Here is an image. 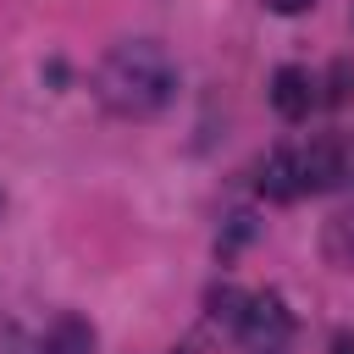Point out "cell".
Segmentation results:
<instances>
[{
    "mask_svg": "<svg viewBox=\"0 0 354 354\" xmlns=\"http://www.w3.org/2000/svg\"><path fill=\"white\" fill-rule=\"evenodd\" d=\"M177 61L160 39H122L100 55L94 66V94L105 111L127 116V122H144V116H160L171 100H177Z\"/></svg>",
    "mask_w": 354,
    "mask_h": 354,
    "instance_id": "cell-1",
    "label": "cell"
},
{
    "mask_svg": "<svg viewBox=\"0 0 354 354\" xmlns=\"http://www.w3.org/2000/svg\"><path fill=\"white\" fill-rule=\"evenodd\" d=\"M238 337H243V354H288V337H293L288 304L277 293H254L238 321Z\"/></svg>",
    "mask_w": 354,
    "mask_h": 354,
    "instance_id": "cell-2",
    "label": "cell"
},
{
    "mask_svg": "<svg viewBox=\"0 0 354 354\" xmlns=\"http://www.w3.org/2000/svg\"><path fill=\"white\" fill-rule=\"evenodd\" d=\"M343 183V144L337 138H315L304 155H299V188L310 194H326Z\"/></svg>",
    "mask_w": 354,
    "mask_h": 354,
    "instance_id": "cell-3",
    "label": "cell"
},
{
    "mask_svg": "<svg viewBox=\"0 0 354 354\" xmlns=\"http://www.w3.org/2000/svg\"><path fill=\"white\" fill-rule=\"evenodd\" d=\"M271 105H277V116H288V122L310 116V105H315L310 72H304V66H277V72H271Z\"/></svg>",
    "mask_w": 354,
    "mask_h": 354,
    "instance_id": "cell-4",
    "label": "cell"
},
{
    "mask_svg": "<svg viewBox=\"0 0 354 354\" xmlns=\"http://www.w3.org/2000/svg\"><path fill=\"white\" fill-rule=\"evenodd\" d=\"M94 326L83 321V315H72V310H61L50 326H44V337H39V354H94Z\"/></svg>",
    "mask_w": 354,
    "mask_h": 354,
    "instance_id": "cell-5",
    "label": "cell"
},
{
    "mask_svg": "<svg viewBox=\"0 0 354 354\" xmlns=\"http://www.w3.org/2000/svg\"><path fill=\"white\" fill-rule=\"evenodd\" d=\"M260 194L266 199H293L299 194V155L293 149H271L260 160Z\"/></svg>",
    "mask_w": 354,
    "mask_h": 354,
    "instance_id": "cell-6",
    "label": "cell"
},
{
    "mask_svg": "<svg viewBox=\"0 0 354 354\" xmlns=\"http://www.w3.org/2000/svg\"><path fill=\"white\" fill-rule=\"evenodd\" d=\"M205 304H210V321H221V326H232V332H238V321H243V310H249V293H243V288H232V282H221V288H210V293H205Z\"/></svg>",
    "mask_w": 354,
    "mask_h": 354,
    "instance_id": "cell-7",
    "label": "cell"
},
{
    "mask_svg": "<svg viewBox=\"0 0 354 354\" xmlns=\"http://www.w3.org/2000/svg\"><path fill=\"white\" fill-rule=\"evenodd\" d=\"M348 100H354V61L337 55L326 72V105H348Z\"/></svg>",
    "mask_w": 354,
    "mask_h": 354,
    "instance_id": "cell-8",
    "label": "cell"
},
{
    "mask_svg": "<svg viewBox=\"0 0 354 354\" xmlns=\"http://www.w3.org/2000/svg\"><path fill=\"white\" fill-rule=\"evenodd\" d=\"M326 254H332L343 271H354V221H332V227H326Z\"/></svg>",
    "mask_w": 354,
    "mask_h": 354,
    "instance_id": "cell-9",
    "label": "cell"
},
{
    "mask_svg": "<svg viewBox=\"0 0 354 354\" xmlns=\"http://www.w3.org/2000/svg\"><path fill=\"white\" fill-rule=\"evenodd\" d=\"M0 354H33V343H28L11 321H0Z\"/></svg>",
    "mask_w": 354,
    "mask_h": 354,
    "instance_id": "cell-10",
    "label": "cell"
},
{
    "mask_svg": "<svg viewBox=\"0 0 354 354\" xmlns=\"http://www.w3.org/2000/svg\"><path fill=\"white\" fill-rule=\"evenodd\" d=\"M266 6H271L277 17H299V11H310L315 0H266Z\"/></svg>",
    "mask_w": 354,
    "mask_h": 354,
    "instance_id": "cell-11",
    "label": "cell"
},
{
    "mask_svg": "<svg viewBox=\"0 0 354 354\" xmlns=\"http://www.w3.org/2000/svg\"><path fill=\"white\" fill-rule=\"evenodd\" d=\"M332 354H354V332H337L332 337Z\"/></svg>",
    "mask_w": 354,
    "mask_h": 354,
    "instance_id": "cell-12",
    "label": "cell"
},
{
    "mask_svg": "<svg viewBox=\"0 0 354 354\" xmlns=\"http://www.w3.org/2000/svg\"><path fill=\"white\" fill-rule=\"evenodd\" d=\"M343 177H354V149H343Z\"/></svg>",
    "mask_w": 354,
    "mask_h": 354,
    "instance_id": "cell-13",
    "label": "cell"
},
{
    "mask_svg": "<svg viewBox=\"0 0 354 354\" xmlns=\"http://www.w3.org/2000/svg\"><path fill=\"white\" fill-rule=\"evenodd\" d=\"M0 205H6V199H0Z\"/></svg>",
    "mask_w": 354,
    "mask_h": 354,
    "instance_id": "cell-14",
    "label": "cell"
}]
</instances>
